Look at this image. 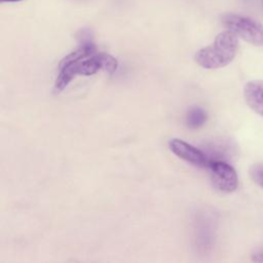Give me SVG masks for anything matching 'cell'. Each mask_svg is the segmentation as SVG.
<instances>
[{"mask_svg":"<svg viewBox=\"0 0 263 263\" xmlns=\"http://www.w3.org/2000/svg\"><path fill=\"white\" fill-rule=\"evenodd\" d=\"M118 67L117 60L106 52H97L91 40H83L80 46L66 55L59 65L54 92L62 91L76 75H92L99 70L113 74Z\"/></svg>","mask_w":263,"mask_h":263,"instance_id":"obj_1","label":"cell"},{"mask_svg":"<svg viewBox=\"0 0 263 263\" xmlns=\"http://www.w3.org/2000/svg\"><path fill=\"white\" fill-rule=\"evenodd\" d=\"M238 37L229 30L218 34L214 42L194 54L195 62L204 69H219L229 65L238 49Z\"/></svg>","mask_w":263,"mask_h":263,"instance_id":"obj_2","label":"cell"},{"mask_svg":"<svg viewBox=\"0 0 263 263\" xmlns=\"http://www.w3.org/2000/svg\"><path fill=\"white\" fill-rule=\"evenodd\" d=\"M211 180L216 189L224 193H231L238 186V177L235 170L227 162L219 159H211L208 167Z\"/></svg>","mask_w":263,"mask_h":263,"instance_id":"obj_4","label":"cell"},{"mask_svg":"<svg viewBox=\"0 0 263 263\" xmlns=\"http://www.w3.org/2000/svg\"><path fill=\"white\" fill-rule=\"evenodd\" d=\"M253 262H263V245L258 247L251 256Z\"/></svg>","mask_w":263,"mask_h":263,"instance_id":"obj_9","label":"cell"},{"mask_svg":"<svg viewBox=\"0 0 263 263\" xmlns=\"http://www.w3.org/2000/svg\"><path fill=\"white\" fill-rule=\"evenodd\" d=\"M1 2H20L23 0H0Z\"/></svg>","mask_w":263,"mask_h":263,"instance_id":"obj_10","label":"cell"},{"mask_svg":"<svg viewBox=\"0 0 263 263\" xmlns=\"http://www.w3.org/2000/svg\"><path fill=\"white\" fill-rule=\"evenodd\" d=\"M243 98L247 105L263 117V80L256 79L247 82L243 87Z\"/></svg>","mask_w":263,"mask_h":263,"instance_id":"obj_6","label":"cell"},{"mask_svg":"<svg viewBox=\"0 0 263 263\" xmlns=\"http://www.w3.org/2000/svg\"><path fill=\"white\" fill-rule=\"evenodd\" d=\"M221 21L224 27L238 38L256 46L263 45V26L253 18L235 13H224Z\"/></svg>","mask_w":263,"mask_h":263,"instance_id":"obj_3","label":"cell"},{"mask_svg":"<svg viewBox=\"0 0 263 263\" xmlns=\"http://www.w3.org/2000/svg\"><path fill=\"white\" fill-rule=\"evenodd\" d=\"M168 147L175 155L192 165L201 168H208L210 165L211 158L205 153L183 140L172 139L168 142Z\"/></svg>","mask_w":263,"mask_h":263,"instance_id":"obj_5","label":"cell"},{"mask_svg":"<svg viewBox=\"0 0 263 263\" xmlns=\"http://www.w3.org/2000/svg\"><path fill=\"white\" fill-rule=\"evenodd\" d=\"M249 174L252 181L259 187L263 188V163L262 162L254 163L250 167Z\"/></svg>","mask_w":263,"mask_h":263,"instance_id":"obj_8","label":"cell"},{"mask_svg":"<svg viewBox=\"0 0 263 263\" xmlns=\"http://www.w3.org/2000/svg\"><path fill=\"white\" fill-rule=\"evenodd\" d=\"M206 119V112L200 107L191 108L186 115V123L190 128H198L202 126Z\"/></svg>","mask_w":263,"mask_h":263,"instance_id":"obj_7","label":"cell"}]
</instances>
